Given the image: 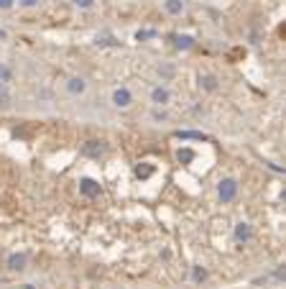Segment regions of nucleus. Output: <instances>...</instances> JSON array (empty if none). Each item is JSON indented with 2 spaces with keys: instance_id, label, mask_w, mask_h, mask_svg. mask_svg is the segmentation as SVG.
<instances>
[{
  "instance_id": "obj_4",
  "label": "nucleus",
  "mask_w": 286,
  "mask_h": 289,
  "mask_svg": "<svg viewBox=\"0 0 286 289\" xmlns=\"http://www.w3.org/2000/svg\"><path fill=\"white\" fill-rule=\"evenodd\" d=\"M105 151H108V143H105V141H97V138H92V141L82 143V156H89V159H100Z\"/></svg>"
},
{
  "instance_id": "obj_8",
  "label": "nucleus",
  "mask_w": 286,
  "mask_h": 289,
  "mask_svg": "<svg viewBox=\"0 0 286 289\" xmlns=\"http://www.w3.org/2000/svg\"><path fill=\"white\" fill-rule=\"evenodd\" d=\"M66 92L69 95H85L87 92V82H85V77H69L66 80Z\"/></svg>"
},
{
  "instance_id": "obj_10",
  "label": "nucleus",
  "mask_w": 286,
  "mask_h": 289,
  "mask_svg": "<svg viewBox=\"0 0 286 289\" xmlns=\"http://www.w3.org/2000/svg\"><path fill=\"white\" fill-rule=\"evenodd\" d=\"M154 172H156V166H154V164H148V161L135 164V169H133V174L138 177V179H148V177H154Z\"/></svg>"
},
{
  "instance_id": "obj_24",
  "label": "nucleus",
  "mask_w": 286,
  "mask_h": 289,
  "mask_svg": "<svg viewBox=\"0 0 286 289\" xmlns=\"http://www.w3.org/2000/svg\"><path fill=\"white\" fill-rule=\"evenodd\" d=\"M8 39V33H5V28H0V41H5Z\"/></svg>"
},
{
  "instance_id": "obj_3",
  "label": "nucleus",
  "mask_w": 286,
  "mask_h": 289,
  "mask_svg": "<svg viewBox=\"0 0 286 289\" xmlns=\"http://www.w3.org/2000/svg\"><path fill=\"white\" fill-rule=\"evenodd\" d=\"M100 192H102V187L97 179H92V177H82L79 179V195L85 200H95V197H100Z\"/></svg>"
},
{
  "instance_id": "obj_11",
  "label": "nucleus",
  "mask_w": 286,
  "mask_h": 289,
  "mask_svg": "<svg viewBox=\"0 0 286 289\" xmlns=\"http://www.w3.org/2000/svg\"><path fill=\"white\" fill-rule=\"evenodd\" d=\"M199 87H202V90L204 92H215L217 90V77L215 74H199Z\"/></svg>"
},
{
  "instance_id": "obj_14",
  "label": "nucleus",
  "mask_w": 286,
  "mask_h": 289,
  "mask_svg": "<svg viewBox=\"0 0 286 289\" xmlns=\"http://www.w3.org/2000/svg\"><path fill=\"white\" fill-rule=\"evenodd\" d=\"M176 159H179L181 164H192V161H194V151H192V149H179V151H176Z\"/></svg>"
},
{
  "instance_id": "obj_19",
  "label": "nucleus",
  "mask_w": 286,
  "mask_h": 289,
  "mask_svg": "<svg viewBox=\"0 0 286 289\" xmlns=\"http://www.w3.org/2000/svg\"><path fill=\"white\" fill-rule=\"evenodd\" d=\"M97 46H108V44H115V39H112V33H102V36H97Z\"/></svg>"
},
{
  "instance_id": "obj_23",
  "label": "nucleus",
  "mask_w": 286,
  "mask_h": 289,
  "mask_svg": "<svg viewBox=\"0 0 286 289\" xmlns=\"http://www.w3.org/2000/svg\"><path fill=\"white\" fill-rule=\"evenodd\" d=\"M151 118H154V120H166V113H164V110H154Z\"/></svg>"
},
{
  "instance_id": "obj_18",
  "label": "nucleus",
  "mask_w": 286,
  "mask_h": 289,
  "mask_svg": "<svg viewBox=\"0 0 286 289\" xmlns=\"http://www.w3.org/2000/svg\"><path fill=\"white\" fill-rule=\"evenodd\" d=\"M72 5L79 8V10H89V8L95 5V0H72Z\"/></svg>"
},
{
  "instance_id": "obj_2",
  "label": "nucleus",
  "mask_w": 286,
  "mask_h": 289,
  "mask_svg": "<svg viewBox=\"0 0 286 289\" xmlns=\"http://www.w3.org/2000/svg\"><path fill=\"white\" fill-rule=\"evenodd\" d=\"M112 105H115L118 110L131 108V105H133V92H131V87H125V85L115 87V90H112Z\"/></svg>"
},
{
  "instance_id": "obj_6",
  "label": "nucleus",
  "mask_w": 286,
  "mask_h": 289,
  "mask_svg": "<svg viewBox=\"0 0 286 289\" xmlns=\"http://www.w3.org/2000/svg\"><path fill=\"white\" fill-rule=\"evenodd\" d=\"M233 236H235L238 243H250L253 241V225H250L248 220H240V223H235Z\"/></svg>"
},
{
  "instance_id": "obj_5",
  "label": "nucleus",
  "mask_w": 286,
  "mask_h": 289,
  "mask_svg": "<svg viewBox=\"0 0 286 289\" xmlns=\"http://www.w3.org/2000/svg\"><path fill=\"white\" fill-rule=\"evenodd\" d=\"M148 97H151V105L154 108H164V105L171 103V92H169V87H164V85H156Z\"/></svg>"
},
{
  "instance_id": "obj_21",
  "label": "nucleus",
  "mask_w": 286,
  "mask_h": 289,
  "mask_svg": "<svg viewBox=\"0 0 286 289\" xmlns=\"http://www.w3.org/2000/svg\"><path fill=\"white\" fill-rule=\"evenodd\" d=\"M16 3H18L21 8H36L39 0H16Z\"/></svg>"
},
{
  "instance_id": "obj_1",
  "label": "nucleus",
  "mask_w": 286,
  "mask_h": 289,
  "mask_svg": "<svg viewBox=\"0 0 286 289\" xmlns=\"http://www.w3.org/2000/svg\"><path fill=\"white\" fill-rule=\"evenodd\" d=\"M238 192H240V184H238V179H233V177H225V179H220V184H217V197H220L222 205L235 202Z\"/></svg>"
},
{
  "instance_id": "obj_16",
  "label": "nucleus",
  "mask_w": 286,
  "mask_h": 289,
  "mask_svg": "<svg viewBox=\"0 0 286 289\" xmlns=\"http://www.w3.org/2000/svg\"><path fill=\"white\" fill-rule=\"evenodd\" d=\"M158 74H161V80H164V82H169L171 77H174V67H171V64H164V67H158Z\"/></svg>"
},
{
  "instance_id": "obj_22",
  "label": "nucleus",
  "mask_w": 286,
  "mask_h": 289,
  "mask_svg": "<svg viewBox=\"0 0 286 289\" xmlns=\"http://www.w3.org/2000/svg\"><path fill=\"white\" fill-rule=\"evenodd\" d=\"M16 0H0V10H13Z\"/></svg>"
},
{
  "instance_id": "obj_20",
  "label": "nucleus",
  "mask_w": 286,
  "mask_h": 289,
  "mask_svg": "<svg viewBox=\"0 0 286 289\" xmlns=\"http://www.w3.org/2000/svg\"><path fill=\"white\" fill-rule=\"evenodd\" d=\"M156 36V31H138V33H135V39H138V41H143V39H154Z\"/></svg>"
},
{
  "instance_id": "obj_13",
  "label": "nucleus",
  "mask_w": 286,
  "mask_h": 289,
  "mask_svg": "<svg viewBox=\"0 0 286 289\" xmlns=\"http://www.w3.org/2000/svg\"><path fill=\"white\" fill-rule=\"evenodd\" d=\"M204 279H207V269H204V266H192V282L202 284Z\"/></svg>"
},
{
  "instance_id": "obj_7",
  "label": "nucleus",
  "mask_w": 286,
  "mask_h": 289,
  "mask_svg": "<svg viewBox=\"0 0 286 289\" xmlns=\"http://www.w3.org/2000/svg\"><path fill=\"white\" fill-rule=\"evenodd\" d=\"M8 269L10 271H23L26 266H28V253H23V251H16V253H10L8 256Z\"/></svg>"
},
{
  "instance_id": "obj_9",
  "label": "nucleus",
  "mask_w": 286,
  "mask_h": 289,
  "mask_svg": "<svg viewBox=\"0 0 286 289\" xmlns=\"http://www.w3.org/2000/svg\"><path fill=\"white\" fill-rule=\"evenodd\" d=\"M164 10L169 16H181L187 10V3L184 0H164Z\"/></svg>"
},
{
  "instance_id": "obj_12",
  "label": "nucleus",
  "mask_w": 286,
  "mask_h": 289,
  "mask_svg": "<svg viewBox=\"0 0 286 289\" xmlns=\"http://www.w3.org/2000/svg\"><path fill=\"white\" fill-rule=\"evenodd\" d=\"M174 39V46L176 49H181V51H187V49H192L194 46V39L192 36H187V33H176V36H171Z\"/></svg>"
},
{
  "instance_id": "obj_17",
  "label": "nucleus",
  "mask_w": 286,
  "mask_h": 289,
  "mask_svg": "<svg viewBox=\"0 0 286 289\" xmlns=\"http://www.w3.org/2000/svg\"><path fill=\"white\" fill-rule=\"evenodd\" d=\"M10 74H13V72H10V67L8 64H0V82H10Z\"/></svg>"
},
{
  "instance_id": "obj_25",
  "label": "nucleus",
  "mask_w": 286,
  "mask_h": 289,
  "mask_svg": "<svg viewBox=\"0 0 286 289\" xmlns=\"http://www.w3.org/2000/svg\"><path fill=\"white\" fill-rule=\"evenodd\" d=\"M3 87H5V85H3V82H0V92H3Z\"/></svg>"
},
{
  "instance_id": "obj_15",
  "label": "nucleus",
  "mask_w": 286,
  "mask_h": 289,
  "mask_svg": "<svg viewBox=\"0 0 286 289\" xmlns=\"http://www.w3.org/2000/svg\"><path fill=\"white\" fill-rule=\"evenodd\" d=\"M179 138H181V141H189V138H194V141H204L207 136H202V133H194V131H179Z\"/></svg>"
}]
</instances>
